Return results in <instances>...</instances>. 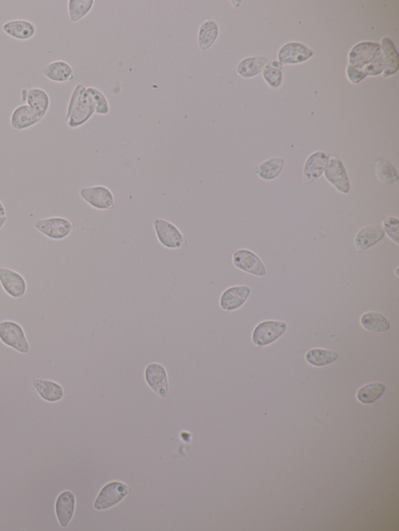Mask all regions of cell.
<instances>
[{
  "mask_svg": "<svg viewBox=\"0 0 399 531\" xmlns=\"http://www.w3.org/2000/svg\"><path fill=\"white\" fill-rule=\"evenodd\" d=\"M287 324L282 321L267 320L260 322L252 334V341L256 347H265L273 343L286 332Z\"/></svg>",
  "mask_w": 399,
  "mask_h": 531,
  "instance_id": "obj_6",
  "label": "cell"
},
{
  "mask_svg": "<svg viewBox=\"0 0 399 531\" xmlns=\"http://www.w3.org/2000/svg\"><path fill=\"white\" fill-rule=\"evenodd\" d=\"M263 77L273 88H279L282 84V65L277 59L268 61L263 70Z\"/></svg>",
  "mask_w": 399,
  "mask_h": 531,
  "instance_id": "obj_31",
  "label": "cell"
},
{
  "mask_svg": "<svg viewBox=\"0 0 399 531\" xmlns=\"http://www.w3.org/2000/svg\"><path fill=\"white\" fill-rule=\"evenodd\" d=\"M145 379L147 384L159 398L169 396V383L167 371L160 363L152 362L146 366Z\"/></svg>",
  "mask_w": 399,
  "mask_h": 531,
  "instance_id": "obj_10",
  "label": "cell"
},
{
  "mask_svg": "<svg viewBox=\"0 0 399 531\" xmlns=\"http://www.w3.org/2000/svg\"><path fill=\"white\" fill-rule=\"evenodd\" d=\"M386 390V386L383 383H369L360 387L356 393V399L363 405L372 404L383 395Z\"/></svg>",
  "mask_w": 399,
  "mask_h": 531,
  "instance_id": "obj_29",
  "label": "cell"
},
{
  "mask_svg": "<svg viewBox=\"0 0 399 531\" xmlns=\"http://www.w3.org/2000/svg\"><path fill=\"white\" fill-rule=\"evenodd\" d=\"M384 70V60L382 53L377 57L372 63L363 69L367 76H377L383 74Z\"/></svg>",
  "mask_w": 399,
  "mask_h": 531,
  "instance_id": "obj_35",
  "label": "cell"
},
{
  "mask_svg": "<svg viewBox=\"0 0 399 531\" xmlns=\"http://www.w3.org/2000/svg\"><path fill=\"white\" fill-rule=\"evenodd\" d=\"M153 227L156 238L163 247L178 249L186 244L185 236L172 222L157 218L153 221Z\"/></svg>",
  "mask_w": 399,
  "mask_h": 531,
  "instance_id": "obj_3",
  "label": "cell"
},
{
  "mask_svg": "<svg viewBox=\"0 0 399 531\" xmlns=\"http://www.w3.org/2000/svg\"><path fill=\"white\" fill-rule=\"evenodd\" d=\"M219 34V27L216 20H207L200 26L197 43L202 51H206L217 41Z\"/></svg>",
  "mask_w": 399,
  "mask_h": 531,
  "instance_id": "obj_23",
  "label": "cell"
},
{
  "mask_svg": "<svg viewBox=\"0 0 399 531\" xmlns=\"http://www.w3.org/2000/svg\"><path fill=\"white\" fill-rule=\"evenodd\" d=\"M6 221H7L6 216L0 217V230H1L4 225L6 223Z\"/></svg>",
  "mask_w": 399,
  "mask_h": 531,
  "instance_id": "obj_38",
  "label": "cell"
},
{
  "mask_svg": "<svg viewBox=\"0 0 399 531\" xmlns=\"http://www.w3.org/2000/svg\"><path fill=\"white\" fill-rule=\"evenodd\" d=\"M79 195L85 203L98 211L111 210L115 205V197L112 192L105 185L84 188L80 190Z\"/></svg>",
  "mask_w": 399,
  "mask_h": 531,
  "instance_id": "obj_5",
  "label": "cell"
},
{
  "mask_svg": "<svg viewBox=\"0 0 399 531\" xmlns=\"http://www.w3.org/2000/svg\"><path fill=\"white\" fill-rule=\"evenodd\" d=\"M384 235L382 226L381 225H370L362 227L354 238V246L359 253L374 247L376 244L381 242Z\"/></svg>",
  "mask_w": 399,
  "mask_h": 531,
  "instance_id": "obj_17",
  "label": "cell"
},
{
  "mask_svg": "<svg viewBox=\"0 0 399 531\" xmlns=\"http://www.w3.org/2000/svg\"><path fill=\"white\" fill-rule=\"evenodd\" d=\"M346 74L348 81L354 84H358L365 80L367 77L365 71L358 68H355L351 65H348L346 68Z\"/></svg>",
  "mask_w": 399,
  "mask_h": 531,
  "instance_id": "obj_36",
  "label": "cell"
},
{
  "mask_svg": "<svg viewBox=\"0 0 399 531\" xmlns=\"http://www.w3.org/2000/svg\"><path fill=\"white\" fill-rule=\"evenodd\" d=\"M41 114L27 104L18 106L11 116V126L13 131H21L37 125L44 119Z\"/></svg>",
  "mask_w": 399,
  "mask_h": 531,
  "instance_id": "obj_14",
  "label": "cell"
},
{
  "mask_svg": "<svg viewBox=\"0 0 399 531\" xmlns=\"http://www.w3.org/2000/svg\"><path fill=\"white\" fill-rule=\"evenodd\" d=\"M86 89L90 96L94 100L96 113L103 114V116L108 114L110 111V103L103 93L94 87H89Z\"/></svg>",
  "mask_w": 399,
  "mask_h": 531,
  "instance_id": "obj_33",
  "label": "cell"
},
{
  "mask_svg": "<svg viewBox=\"0 0 399 531\" xmlns=\"http://www.w3.org/2000/svg\"><path fill=\"white\" fill-rule=\"evenodd\" d=\"M21 99L24 103L31 106L44 117L49 110L50 103H51L48 93L39 88L23 89Z\"/></svg>",
  "mask_w": 399,
  "mask_h": 531,
  "instance_id": "obj_22",
  "label": "cell"
},
{
  "mask_svg": "<svg viewBox=\"0 0 399 531\" xmlns=\"http://www.w3.org/2000/svg\"><path fill=\"white\" fill-rule=\"evenodd\" d=\"M2 29L10 37L20 41L30 40L37 32V27L31 21L27 20L7 21L4 24Z\"/></svg>",
  "mask_w": 399,
  "mask_h": 531,
  "instance_id": "obj_21",
  "label": "cell"
},
{
  "mask_svg": "<svg viewBox=\"0 0 399 531\" xmlns=\"http://www.w3.org/2000/svg\"><path fill=\"white\" fill-rule=\"evenodd\" d=\"M329 159V154L322 152V150L311 154L304 164L303 171V183L305 184H310L318 181L324 174Z\"/></svg>",
  "mask_w": 399,
  "mask_h": 531,
  "instance_id": "obj_15",
  "label": "cell"
},
{
  "mask_svg": "<svg viewBox=\"0 0 399 531\" xmlns=\"http://www.w3.org/2000/svg\"><path fill=\"white\" fill-rule=\"evenodd\" d=\"M0 341L20 354L27 355L30 353L31 346L25 329L15 321L0 322Z\"/></svg>",
  "mask_w": 399,
  "mask_h": 531,
  "instance_id": "obj_2",
  "label": "cell"
},
{
  "mask_svg": "<svg viewBox=\"0 0 399 531\" xmlns=\"http://www.w3.org/2000/svg\"><path fill=\"white\" fill-rule=\"evenodd\" d=\"M381 55V50L379 44L363 41L351 49L348 54V65L362 70Z\"/></svg>",
  "mask_w": 399,
  "mask_h": 531,
  "instance_id": "obj_9",
  "label": "cell"
},
{
  "mask_svg": "<svg viewBox=\"0 0 399 531\" xmlns=\"http://www.w3.org/2000/svg\"><path fill=\"white\" fill-rule=\"evenodd\" d=\"M268 63V59L263 56L247 57L240 61L237 65V74L244 79L252 78L261 73Z\"/></svg>",
  "mask_w": 399,
  "mask_h": 531,
  "instance_id": "obj_25",
  "label": "cell"
},
{
  "mask_svg": "<svg viewBox=\"0 0 399 531\" xmlns=\"http://www.w3.org/2000/svg\"><path fill=\"white\" fill-rule=\"evenodd\" d=\"M375 175L383 184L391 185L398 181L396 169L393 164L386 159H379L375 163Z\"/></svg>",
  "mask_w": 399,
  "mask_h": 531,
  "instance_id": "obj_30",
  "label": "cell"
},
{
  "mask_svg": "<svg viewBox=\"0 0 399 531\" xmlns=\"http://www.w3.org/2000/svg\"><path fill=\"white\" fill-rule=\"evenodd\" d=\"M232 261L235 268L256 277H266L267 269L259 256L247 249H240L233 254Z\"/></svg>",
  "mask_w": 399,
  "mask_h": 531,
  "instance_id": "obj_7",
  "label": "cell"
},
{
  "mask_svg": "<svg viewBox=\"0 0 399 531\" xmlns=\"http://www.w3.org/2000/svg\"><path fill=\"white\" fill-rule=\"evenodd\" d=\"M380 46L384 60L383 76L388 77L394 75L399 67L398 55L395 45L388 38H383Z\"/></svg>",
  "mask_w": 399,
  "mask_h": 531,
  "instance_id": "obj_24",
  "label": "cell"
},
{
  "mask_svg": "<svg viewBox=\"0 0 399 531\" xmlns=\"http://www.w3.org/2000/svg\"><path fill=\"white\" fill-rule=\"evenodd\" d=\"M6 208L4 204L2 203V201L0 200V217L6 216Z\"/></svg>",
  "mask_w": 399,
  "mask_h": 531,
  "instance_id": "obj_37",
  "label": "cell"
},
{
  "mask_svg": "<svg viewBox=\"0 0 399 531\" xmlns=\"http://www.w3.org/2000/svg\"><path fill=\"white\" fill-rule=\"evenodd\" d=\"M251 294L247 285H235L226 289L221 295L219 306L225 312L237 310L243 306Z\"/></svg>",
  "mask_w": 399,
  "mask_h": 531,
  "instance_id": "obj_13",
  "label": "cell"
},
{
  "mask_svg": "<svg viewBox=\"0 0 399 531\" xmlns=\"http://www.w3.org/2000/svg\"><path fill=\"white\" fill-rule=\"evenodd\" d=\"M361 326L373 333L386 332L391 327L390 322L384 315L377 312L363 314L360 318Z\"/></svg>",
  "mask_w": 399,
  "mask_h": 531,
  "instance_id": "obj_27",
  "label": "cell"
},
{
  "mask_svg": "<svg viewBox=\"0 0 399 531\" xmlns=\"http://www.w3.org/2000/svg\"><path fill=\"white\" fill-rule=\"evenodd\" d=\"M313 55V52L308 46L298 42H289L280 49L277 60L282 65H290L308 61Z\"/></svg>",
  "mask_w": 399,
  "mask_h": 531,
  "instance_id": "obj_16",
  "label": "cell"
},
{
  "mask_svg": "<svg viewBox=\"0 0 399 531\" xmlns=\"http://www.w3.org/2000/svg\"><path fill=\"white\" fill-rule=\"evenodd\" d=\"M0 284L13 299H22L27 288L26 280L20 273L6 268H0Z\"/></svg>",
  "mask_w": 399,
  "mask_h": 531,
  "instance_id": "obj_12",
  "label": "cell"
},
{
  "mask_svg": "<svg viewBox=\"0 0 399 531\" xmlns=\"http://www.w3.org/2000/svg\"><path fill=\"white\" fill-rule=\"evenodd\" d=\"M382 228L384 234L388 236V238L398 245L399 242V221L398 218L393 216H389L382 222Z\"/></svg>",
  "mask_w": 399,
  "mask_h": 531,
  "instance_id": "obj_34",
  "label": "cell"
},
{
  "mask_svg": "<svg viewBox=\"0 0 399 531\" xmlns=\"http://www.w3.org/2000/svg\"><path fill=\"white\" fill-rule=\"evenodd\" d=\"M339 354L336 351L315 348L311 349L306 353L305 355L306 361L316 367H323L336 362L339 358Z\"/></svg>",
  "mask_w": 399,
  "mask_h": 531,
  "instance_id": "obj_28",
  "label": "cell"
},
{
  "mask_svg": "<svg viewBox=\"0 0 399 531\" xmlns=\"http://www.w3.org/2000/svg\"><path fill=\"white\" fill-rule=\"evenodd\" d=\"M41 73L48 81L55 83H67L74 78L72 67L63 60H55L46 64L42 68Z\"/></svg>",
  "mask_w": 399,
  "mask_h": 531,
  "instance_id": "obj_20",
  "label": "cell"
},
{
  "mask_svg": "<svg viewBox=\"0 0 399 531\" xmlns=\"http://www.w3.org/2000/svg\"><path fill=\"white\" fill-rule=\"evenodd\" d=\"M131 492L129 487L122 483L112 482L103 487L95 501L94 508L103 511L119 504Z\"/></svg>",
  "mask_w": 399,
  "mask_h": 531,
  "instance_id": "obj_11",
  "label": "cell"
},
{
  "mask_svg": "<svg viewBox=\"0 0 399 531\" xmlns=\"http://www.w3.org/2000/svg\"><path fill=\"white\" fill-rule=\"evenodd\" d=\"M93 6V0H70L68 2V13L71 22H78V21L87 15Z\"/></svg>",
  "mask_w": 399,
  "mask_h": 531,
  "instance_id": "obj_32",
  "label": "cell"
},
{
  "mask_svg": "<svg viewBox=\"0 0 399 531\" xmlns=\"http://www.w3.org/2000/svg\"><path fill=\"white\" fill-rule=\"evenodd\" d=\"M96 112L93 99L81 84H77L71 94L66 114L70 129H76L86 124Z\"/></svg>",
  "mask_w": 399,
  "mask_h": 531,
  "instance_id": "obj_1",
  "label": "cell"
},
{
  "mask_svg": "<svg viewBox=\"0 0 399 531\" xmlns=\"http://www.w3.org/2000/svg\"><path fill=\"white\" fill-rule=\"evenodd\" d=\"M76 507L75 494L69 490L61 492L55 504L57 520L63 528H66L72 520Z\"/></svg>",
  "mask_w": 399,
  "mask_h": 531,
  "instance_id": "obj_18",
  "label": "cell"
},
{
  "mask_svg": "<svg viewBox=\"0 0 399 531\" xmlns=\"http://www.w3.org/2000/svg\"><path fill=\"white\" fill-rule=\"evenodd\" d=\"M32 385L39 396L48 403H56L65 396L63 386L53 380L34 379Z\"/></svg>",
  "mask_w": 399,
  "mask_h": 531,
  "instance_id": "obj_19",
  "label": "cell"
},
{
  "mask_svg": "<svg viewBox=\"0 0 399 531\" xmlns=\"http://www.w3.org/2000/svg\"><path fill=\"white\" fill-rule=\"evenodd\" d=\"M284 164L282 157H273L261 164L254 171L263 181H273L282 174Z\"/></svg>",
  "mask_w": 399,
  "mask_h": 531,
  "instance_id": "obj_26",
  "label": "cell"
},
{
  "mask_svg": "<svg viewBox=\"0 0 399 531\" xmlns=\"http://www.w3.org/2000/svg\"><path fill=\"white\" fill-rule=\"evenodd\" d=\"M34 228L50 240H63L72 232L74 223L65 218L51 217L38 220Z\"/></svg>",
  "mask_w": 399,
  "mask_h": 531,
  "instance_id": "obj_4",
  "label": "cell"
},
{
  "mask_svg": "<svg viewBox=\"0 0 399 531\" xmlns=\"http://www.w3.org/2000/svg\"><path fill=\"white\" fill-rule=\"evenodd\" d=\"M324 174L326 181L341 195H347L351 192V185L344 164L338 157H330Z\"/></svg>",
  "mask_w": 399,
  "mask_h": 531,
  "instance_id": "obj_8",
  "label": "cell"
}]
</instances>
